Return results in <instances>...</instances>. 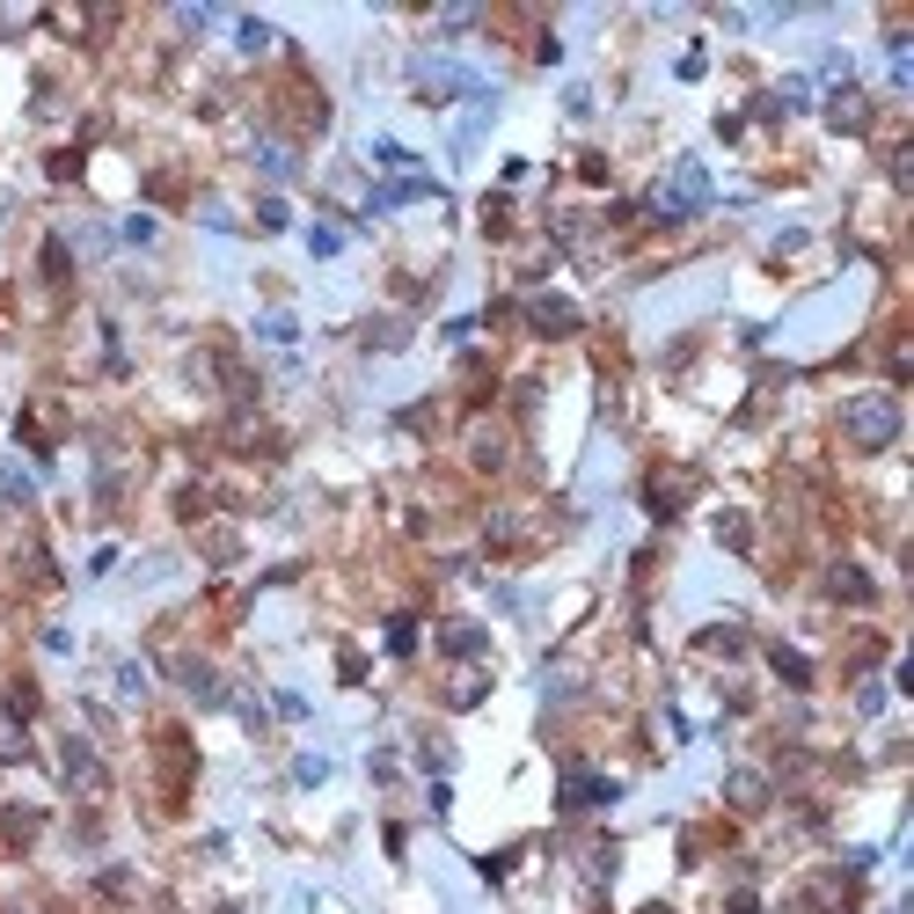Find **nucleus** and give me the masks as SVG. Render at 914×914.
<instances>
[{
  "label": "nucleus",
  "instance_id": "obj_11",
  "mask_svg": "<svg viewBox=\"0 0 914 914\" xmlns=\"http://www.w3.org/2000/svg\"><path fill=\"white\" fill-rule=\"evenodd\" d=\"M23 753H29L23 717H15V710H0V769H8V761H23Z\"/></svg>",
  "mask_w": 914,
  "mask_h": 914
},
{
  "label": "nucleus",
  "instance_id": "obj_19",
  "mask_svg": "<svg viewBox=\"0 0 914 914\" xmlns=\"http://www.w3.org/2000/svg\"><path fill=\"white\" fill-rule=\"evenodd\" d=\"M308 241H314V257H337V249H344V235H337V227H314Z\"/></svg>",
  "mask_w": 914,
  "mask_h": 914
},
{
  "label": "nucleus",
  "instance_id": "obj_1",
  "mask_svg": "<svg viewBox=\"0 0 914 914\" xmlns=\"http://www.w3.org/2000/svg\"><path fill=\"white\" fill-rule=\"evenodd\" d=\"M842 439L856 454H886L892 439H900V403H892V395H856V403L842 409Z\"/></svg>",
  "mask_w": 914,
  "mask_h": 914
},
{
  "label": "nucleus",
  "instance_id": "obj_18",
  "mask_svg": "<svg viewBox=\"0 0 914 914\" xmlns=\"http://www.w3.org/2000/svg\"><path fill=\"white\" fill-rule=\"evenodd\" d=\"M388 651H417V622H409V615L388 622Z\"/></svg>",
  "mask_w": 914,
  "mask_h": 914
},
{
  "label": "nucleus",
  "instance_id": "obj_13",
  "mask_svg": "<svg viewBox=\"0 0 914 914\" xmlns=\"http://www.w3.org/2000/svg\"><path fill=\"white\" fill-rule=\"evenodd\" d=\"M769 658H775V674L791 680V688H805V680H812V666H805V651H791V644H775V651H769Z\"/></svg>",
  "mask_w": 914,
  "mask_h": 914
},
{
  "label": "nucleus",
  "instance_id": "obj_16",
  "mask_svg": "<svg viewBox=\"0 0 914 914\" xmlns=\"http://www.w3.org/2000/svg\"><path fill=\"white\" fill-rule=\"evenodd\" d=\"M67 241H45V278H51V286H67Z\"/></svg>",
  "mask_w": 914,
  "mask_h": 914
},
{
  "label": "nucleus",
  "instance_id": "obj_17",
  "mask_svg": "<svg viewBox=\"0 0 914 914\" xmlns=\"http://www.w3.org/2000/svg\"><path fill=\"white\" fill-rule=\"evenodd\" d=\"M506 461V439L498 432H476V468H498Z\"/></svg>",
  "mask_w": 914,
  "mask_h": 914
},
{
  "label": "nucleus",
  "instance_id": "obj_9",
  "mask_svg": "<svg viewBox=\"0 0 914 914\" xmlns=\"http://www.w3.org/2000/svg\"><path fill=\"white\" fill-rule=\"evenodd\" d=\"M724 797H732L739 812H761V805H769V783H761V775H753V769H739V775H732V783H724Z\"/></svg>",
  "mask_w": 914,
  "mask_h": 914
},
{
  "label": "nucleus",
  "instance_id": "obj_7",
  "mask_svg": "<svg viewBox=\"0 0 914 914\" xmlns=\"http://www.w3.org/2000/svg\"><path fill=\"white\" fill-rule=\"evenodd\" d=\"M827 124H834V132H864V124H870V103L856 96V88H842V96L827 103Z\"/></svg>",
  "mask_w": 914,
  "mask_h": 914
},
{
  "label": "nucleus",
  "instance_id": "obj_3",
  "mask_svg": "<svg viewBox=\"0 0 914 914\" xmlns=\"http://www.w3.org/2000/svg\"><path fill=\"white\" fill-rule=\"evenodd\" d=\"M651 205H658L666 219H674V213H696V205H702V169H696V162H688V169H674L666 183H658V198H651Z\"/></svg>",
  "mask_w": 914,
  "mask_h": 914
},
{
  "label": "nucleus",
  "instance_id": "obj_5",
  "mask_svg": "<svg viewBox=\"0 0 914 914\" xmlns=\"http://www.w3.org/2000/svg\"><path fill=\"white\" fill-rule=\"evenodd\" d=\"M827 593H834L842 607H870V601H878V585H870L864 563H834V571H827Z\"/></svg>",
  "mask_w": 914,
  "mask_h": 914
},
{
  "label": "nucleus",
  "instance_id": "obj_6",
  "mask_svg": "<svg viewBox=\"0 0 914 914\" xmlns=\"http://www.w3.org/2000/svg\"><path fill=\"white\" fill-rule=\"evenodd\" d=\"M37 834H45V812H37V805H8V812H0V842L8 848H29Z\"/></svg>",
  "mask_w": 914,
  "mask_h": 914
},
{
  "label": "nucleus",
  "instance_id": "obj_4",
  "mask_svg": "<svg viewBox=\"0 0 914 914\" xmlns=\"http://www.w3.org/2000/svg\"><path fill=\"white\" fill-rule=\"evenodd\" d=\"M527 322L542 330V337H571V330H578V308L563 300V293H534V300H527Z\"/></svg>",
  "mask_w": 914,
  "mask_h": 914
},
{
  "label": "nucleus",
  "instance_id": "obj_8",
  "mask_svg": "<svg viewBox=\"0 0 914 914\" xmlns=\"http://www.w3.org/2000/svg\"><path fill=\"white\" fill-rule=\"evenodd\" d=\"M483 696H490V674H483V666H461V674L447 680V702H454V710H476Z\"/></svg>",
  "mask_w": 914,
  "mask_h": 914
},
{
  "label": "nucleus",
  "instance_id": "obj_15",
  "mask_svg": "<svg viewBox=\"0 0 914 914\" xmlns=\"http://www.w3.org/2000/svg\"><path fill=\"white\" fill-rule=\"evenodd\" d=\"M696 651H724V658H732V651H746V629H732V622H724V629H702Z\"/></svg>",
  "mask_w": 914,
  "mask_h": 914
},
{
  "label": "nucleus",
  "instance_id": "obj_2",
  "mask_svg": "<svg viewBox=\"0 0 914 914\" xmlns=\"http://www.w3.org/2000/svg\"><path fill=\"white\" fill-rule=\"evenodd\" d=\"M59 775H67L73 797H103V791H110V769H103V753L88 739H67V746H59Z\"/></svg>",
  "mask_w": 914,
  "mask_h": 914
},
{
  "label": "nucleus",
  "instance_id": "obj_10",
  "mask_svg": "<svg viewBox=\"0 0 914 914\" xmlns=\"http://www.w3.org/2000/svg\"><path fill=\"white\" fill-rule=\"evenodd\" d=\"M680 498H688V476H651V490H644V506L658 512V520H666V512H674Z\"/></svg>",
  "mask_w": 914,
  "mask_h": 914
},
{
  "label": "nucleus",
  "instance_id": "obj_14",
  "mask_svg": "<svg viewBox=\"0 0 914 914\" xmlns=\"http://www.w3.org/2000/svg\"><path fill=\"white\" fill-rule=\"evenodd\" d=\"M717 542H724V549H753V520H746V512H724Z\"/></svg>",
  "mask_w": 914,
  "mask_h": 914
},
{
  "label": "nucleus",
  "instance_id": "obj_12",
  "mask_svg": "<svg viewBox=\"0 0 914 914\" xmlns=\"http://www.w3.org/2000/svg\"><path fill=\"white\" fill-rule=\"evenodd\" d=\"M439 651H454V658H476V651H483V629H476V622H447V629H439Z\"/></svg>",
  "mask_w": 914,
  "mask_h": 914
}]
</instances>
